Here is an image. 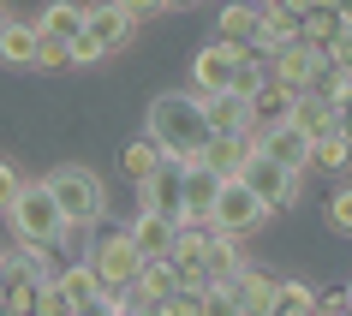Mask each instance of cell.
I'll list each match as a JSON object with an SVG mask.
<instances>
[{"label":"cell","mask_w":352,"mask_h":316,"mask_svg":"<svg viewBox=\"0 0 352 316\" xmlns=\"http://www.w3.org/2000/svg\"><path fill=\"white\" fill-rule=\"evenodd\" d=\"M149 144L162 149L167 161H204V149L215 144L209 137V120H204V102L191 90H167V95H155L149 102V131H144Z\"/></svg>","instance_id":"1"},{"label":"cell","mask_w":352,"mask_h":316,"mask_svg":"<svg viewBox=\"0 0 352 316\" xmlns=\"http://www.w3.org/2000/svg\"><path fill=\"white\" fill-rule=\"evenodd\" d=\"M6 221H12V233H19V245L24 251H54L72 227H66V215H60V203L48 197V185H24V197L12 209H6Z\"/></svg>","instance_id":"2"},{"label":"cell","mask_w":352,"mask_h":316,"mask_svg":"<svg viewBox=\"0 0 352 316\" xmlns=\"http://www.w3.org/2000/svg\"><path fill=\"white\" fill-rule=\"evenodd\" d=\"M96 269V280H102V293L108 298H126L131 286H138V275H144V251L131 245L126 227H108L102 239L90 245V257H84Z\"/></svg>","instance_id":"3"},{"label":"cell","mask_w":352,"mask_h":316,"mask_svg":"<svg viewBox=\"0 0 352 316\" xmlns=\"http://www.w3.org/2000/svg\"><path fill=\"white\" fill-rule=\"evenodd\" d=\"M42 185H48V197L60 203L66 227H96L108 215V191H102V179H96L90 168H54Z\"/></svg>","instance_id":"4"},{"label":"cell","mask_w":352,"mask_h":316,"mask_svg":"<svg viewBox=\"0 0 352 316\" xmlns=\"http://www.w3.org/2000/svg\"><path fill=\"white\" fill-rule=\"evenodd\" d=\"M298 179H305V173L280 168V161H269V155H251V161H245V173H239V185L251 191V197H257L269 215H275V209H293V203H298Z\"/></svg>","instance_id":"5"},{"label":"cell","mask_w":352,"mask_h":316,"mask_svg":"<svg viewBox=\"0 0 352 316\" xmlns=\"http://www.w3.org/2000/svg\"><path fill=\"white\" fill-rule=\"evenodd\" d=\"M269 221V209L251 197V191L233 179V185H221V197H215V209H209V227L221 233V239H251L257 227Z\"/></svg>","instance_id":"6"},{"label":"cell","mask_w":352,"mask_h":316,"mask_svg":"<svg viewBox=\"0 0 352 316\" xmlns=\"http://www.w3.org/2000/svg\"><path fill=\"white\" fill-rule=\"evenodd\" d=\"M138 209L149 215H167V221H186V161H162L138 185Z\"/></svg>","instance_id":"7"},{"label":"cell","mask_w":352,"mask_h":316,"mask_svg":"<svg viewBox=\"0 0 352 316\" xmlns=\"http://www.w3.org/2000/svg\"><path fill=\"white\" fill-rule=\"evenodd\" d=\"M239 54L233 42H209L191 54V95H227L233 90V72H239Z\"/></svg>","instance_id":"8"},{"label":"cell","mask_w":352,"mask_h":316,"mask_svg":"<svg viewBox=\"0 0 352 316\" xmlns=\"http://www.w3.org/2000/svg\"><path fill=\"white\" fill-rule=\"evenodd\" d=\"M84 36L102 48V60L120 54V48H131V36H138V24L113 6V0H96V6H84Z\"/></svg>","instance_id":"9"},{"label":"cell","mask_w":352,"mask_h":316,"mask_svg":"<svg viewBox=\"0 0 352 316\" xmlns=\"http://www.w3.org/2000/svg\"><path fill=\"white\" fill-rule=\"evenodd\" d=\"M209 120V137H257V120H251V102L245 95H197Z\"/></svg>","instance_id":"10"},{"label":"cell","mask_w":352,"mask_h":316,"mask_svg":"<svg viewBox=\"0 0 352 316\" xmlns=\"http://www.w3.org/2000/svg\"><path fill=\"white\" fill-rule=\"evenodd\" d=\"M227 293H233L239 316H275V304H280V275H269V269H257V262H251V269H245Z\"/></svg>","instance_id":"11"},{"label":"cell","mask_w":352,"mask_h":316,"mask_svg":"<svg viewBox=\"0 0 352 316\" xmlns=\"http://www.w3.org/2000/svg\"><path fill=\"white\" fill-rule=\"evenodd\" d=\"M186 286H179V269H173V257H155L144 262V275H138V286L126 293V304H144V311H162L167 298H179Z\"/></svg>","instance_id":"12"},{"label":"cell","mask_w":352,"mask_h":316,"mask_svg":"<svg viewBox=\"0 0 352 316\" xmlns=\"http://www.w3.org/2000/svg\"><path fill=\"white\" fill-rule=\"evenodd\" d=\"M126 233H131V245L144 251V262L173 257V245H179V221H167V215H149V209H138V215H131Z\"/></svg>","instance_id":"13"},{"label":"cell","mask_w":352,"mask_h":316,"mask_svg":"<svg viewBox=\"0 0 352 316\" xmlns=\"http://www.w3.org/2000/svg\"><path fill=\"white\" fill-rule=\"evenodd\" d=\"M316 72H322V54H316V48H305V42H293L287 54H275V60H269V78H275V84H287L293 95H305V90H311V84H316Z\"/></svg>","instance_id":"14"},{"label":"cell","mask_w":352,"mask_h":316,"mask_svg":"<svg viewBox=\"0 0 352 316\" xmlns=\"http://www.w3.org/2000/svg\"><path fill=\"white\" fill-rule=\"evenodd\" d=\"M293 42H298V19H293V12H280V6H269V12L257 19V36H251V54H257L263 66H269V60H275V54H287Z\"/></svg>","instance_id":"15"},{"label":"cell","mask_w":352,"mask_h":316,"mask_svg":"<svg viewBox=\"0 0 352 316\" xmlns=\"http://www.w3.org/2000/svg\"><path fill=\"white\" fill-rule=\"evenodd\" d=\"M197 262H204V293H209V286H233V280L251 269V262H245V251H239V239H221V233L209 239V251H204Z\"/></svg>","instance_id":"16"},{"label":"cell","mask_w":352,"mask_h":316,"mask_svg":"<svg viewBox=\"0 0 352 316\" xmlns=\"http://www.w3.org/2000/svg\"><path fill=\"white\" fill-rule=\"evenodd\" d=\"M36 54H42L36 24L6 19V30H0V66H12V72H36Z\"/></svg>","instance_id":"17"},{"label":"cell","mask_w":352,"mask_h":316,"mask_svg":"<svg viewBox=\"0 0 352 316\" xmlns=\"http://www.w3.org/2000/svg\"><path fill=\"white\" fill-rule=\"evenodd\" d=\"M36 36L42 42H66L72 48L78 36H84V0H48L36 19Z\"/></svg>","instance_id":"18"},{"label":"cell","mask_w":352,"mask_h":316,"mask_svg":"<svg viewBox=\"0 0 352 316\" xmlns=\"http://www.w3.org/2000/svg\"><path fill=\"white\" fill-rule=\"evenodd\" d=\"M257 155H269V161H280V168H293V173L311 168V144H305L293 126H269V131H257Z\"/></svg>","instance_id":"19"},{"label":"cell","mask_w":352,"mask_h":316,"mask_svg":"<svg viewBox=\"0 0 352 316\" xmlns=\"http://www.w3.org/2000/svg\"><path fill=\"white\" fill-rule=\"evenodd\" d=\"M257 19H263V6H257V0H227L221 12H215V42L251 48V36H257Z\"/></svg>","instance_id":"20"},{"label":"cell","mask_w":352,"mask_h":316,"mask_svg":"<svg viewBox=\"0 0 352 316\" xmlns=\"http://www.w3.org/2000/svg\"><path fill=\"white\" fill-rule=\"evenodd\" d=\"M251 155H257V137H215V144L204 149V168L215 173V179H227V185H233Z\"/></svg>","instance_id":"21"},{"label":"cell","mask_w":352,"mask_h":316,"mask_svg":"<svg viewBox=\"0 0 352 316\" xmlns=\"http://www.w3.org/2000/svg\"><path fill=\"white\" fill-rule=\"evenodd\" d=\"M287 126L305 137V144H316V137H329V131H340V113L322 102V95H298L293 113H287Z\"/></svg>","instance_id":"22"},{"label":"cell","mask_w":352,"mask_h":316,"mask_svg":"<svg viewBox=\"0 0 352 316\" xmlns=\"http://www.w3.org/2000/svg\"><path fill=\"white\" fill-rule=\"evenodd\" d=\"M340 36H346V24H340V12H334V6H311V12L298 19V42H305V48H316L322 60L334 54V42H340Z\"/></svg>","instance_id":"23"},{"label":"cell","mask_w":352,"mask_h":316,"mask_svg":"<svg viewBox=\"0 0 352 316\" xmlns=\"http://www.w3.org/2000/svg\"><path fill=\"white\" fill-rule=\"evenodd\" d=\"M293 102H298V95L287 90V84H275V78H263V84H257V95H251V120H257V131H269V126H287V113H293Z\"/></svg>","instance_id":"24"},{"label":"cell","mask_w":352,"mask_h":316,"mask_svg":"<svg viewBox=\"0 0 352 316\" xmlns=\"http://www.w3.org/2000/svg\"><path fill=\"white\" fill-rule=\"evenodd\" d=\"M221 185H227V179H215L204 161H191V168H186V221H209V209H215Z\"/></svg>","instance_id":"25"},{"label":"cell","mask_w":352,"mask_h":316,"mask_svg":"<svg viewBox=\"0 0 352 316\" xmlns=\"http://www.w3.org/2000/svg\"><path fill=\"white\" fill-rule=\"evenodd\" d=\"M305 95H322L334 113H346L352 108V72H346V66H334V60H322V72H316V84Z\"/></svg>","instance_id":"26"},{"label":"cell","mask_w":352,"mask_h":316,"mask_svg":"<svg viewBox=\"0 0 352 316\" xmlns=\"http://www.w3.org/2000/svg\"><path fill=\"white\" fill-rule=\"evenodd\" d=\"M162 161H167V155H162L155 144H149V137H131V144L120 149V168H126V179H131V185H144V179H149L155 168H162Z\"/></svg>","instance_id":"27"},{"label":"cell","mask_w":352,"mask_h":316,"mask_svg":"<svg viewBox=\"0 0 352 316\" xmlns=\"http://www.w3.org/2000/svg\"><path fill=\"white\" fill-rule=\"evenodd\" d=\"M54 286H60L66 298H72V311H78V304H90V298H102V280H96V269H90V262H72V269H60V275H54Z\"/></svg>","instance_id":"28"},{"label":"cell","mask_w":352,"mask_h":316,"mask_svg":"<svg viewBox=\"0 0 352 316\" xmlns=\"http://www.w3.org/2000/svg\"><path fill=\"white\" fill-rule=\"evenodd\" d=\"M311 168H329V173L352 168V137H346V126H340V131H329V137H316V144H311Z\"/></svg>","instance_id":"29"},{"label":"cell","mask_w":352,"mask_h":316,"mask_svg":"<svg viewBox=\"0 0 352 316\" xmlns=\"http://www.w3.org/2000/svg\"><path fill=\"white\" fill-rule=\"evenodd\" d=\"M322 221H329L334 233H352V185L329 191V203H322Z\"/></svg>","instance_id":"30"},{"label":"cell","mask_w":352,"mask_h":316,"mask_svg":"<svg viewBox=\"0 0 352 316\" xmlns=\"http://www.w3.org/2000/svg\"><path fill=\"white\" fill-rule=\"evenodd\" d=\"M275 311H316V286L311 280H280V304Z\"/></svg>","instance_id":"31"},{"label":"cell","mask_w":352,"mask_h":316,"mask_svg":"<svg viewBox=\"0 0 352 316\" xmlns=\"http://www.w3.org/2000/svg\"><path fill=\"white\" fill-rule=\"evenodd\" d=\"M24 185H30V179H24L19 168H12V161H0V209H12L24 197Z\"/></svg>","instance_id":"32"},{"label":"cell","mask_w":352,"mask_h":316,"mask_svg":"<svg viewBox=\"0 0 352 316\" xmlns=\"http://www.w3.org/2000/svg\"><path fill=\"white\" fill-rule=\"evenodd\" d=\"M66 66H72V48H66V42H42L36 72H66Z\"/></svg>","instance_id":"33"},{"label":"cell","mask_w":352,"mask_h":316,"mask_svg":"<svg viewBox=\"0 0 352 316\" xmlns=\"http://www.w3.org/2000/svg\"><path fill=\"white\" fill-rule=\"evenodd\" d=\"M204 316H239L233 293H227V286H209V293H204Z\"/></svg>","instance_id":"34"},{"label":"cell","mask_w":352,"mask_h":316,"mask_svg":"<svg viewBox=\"0 0 352 316\" xmlns=\"http://www.w3.org/2000/svg\"><path fill=\"white\" fill-rule=\"evenodd\" d=\"M72 316H126V304H120V298H108V293H102V298H90V304H78Z\"/></svg>","instance_id":"35"},{"label":"cell","mask_w":352,"mask_h":316,"mask_svg":"<svg viewBox=\"0 0 352 316\" xmlns=\"http://www.w3.org/2000/svg\"><path fill=\"white\" fill-rule=\"evenodd\" d=\"M113 6H120L131 24H138V19H155V12H162V0H113Z\"/></svg>","instance_id":"36"},{"label":"cell","mask_w":352,"mask_h":316,"mask_svg":"<svg viewBox=\"0 0 352 316\" xmlns=\"http://www.w3.org/2000/svg\"><path fill=\"white\" fill-rule=\"evenodd\" d=\"M96 60H102V48H96L90 36H78L72 42V66H96Z\"/></svg>","instance_id":"37"},{"label":"cell","mask_w":352,"mask_h":316,"mask_svg":"<svg viewBox=\"0 0 352 316\" xmlns=\"http://www.w3.org/2000/svg\"><path fill=\"white\" fill-rule=\"evenodd\" d=\"M329 60H334V66H346V72H352V30H346V36H340V42H334V54H329Z\"/></svg>","instance_id":"38"},{"label":"cell","mask_w":352,"mask_h":316,"mask_svg":"<svg viewBox=\"0 0 352 316\" xmlns=\"http://www.w3.org/2000/svg\"><path fill=\"white\" fill-rule=\"evenodd\" d=\"M173 6H191V0H162V12H173Z\"/></svg>","instance_id":"39"},{"label":"cell","mask_w":352,"mask_h":316,"mask_svg":"<svg viewBox=\"0 0 352 316\" xmlns=\"http://www.w3.org/2000/svg\"><path fill=\"white\" fill-rule=\"evenodd\" d=\"M346 304H352V280H346Z\"/></svg>","instance_id":"40"},{"label":"cell","mask_w":352,"mask_h":316,"mask_svg":"<svg viewBox=\"0 0 352 316\" xmlns=\"http://www.w3.org/2000/svg\"><path fill=\"white\" fill-rule=\"evenodd\" d=\"M0 30H6V19H0Z\"/></svg>","instance_id":"41"},{"label":"cell","mask_w":352,"mask_h":316,"mask_svg":"<svg viewBox=\"0 0 352 316\" xmlns=\"http://www.w3.org/2000/svg\"><path fill=\"white\" fill-rule=\"evenodd\" d=\"M346 316H352V311H346Z\"/></svg>","instance_id":"42"}]
</instances>
